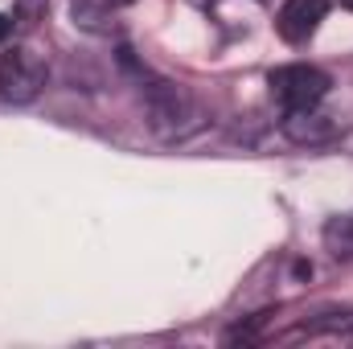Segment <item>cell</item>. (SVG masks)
<instances>
[{
	"label": "cell",
	"instance_id": "cell-1",
	"mask_svg": "<svg viewBox=\"0 0 353 349\" xmlns=\"http://www.w3.org/2000/svg\"><path fill=\"white\" fill-rule=\"evenodd\" d=\"M50 79V66L37 50L29 46H12L0 54V103H12V107H25L33 103Z\"/></svg>",
	"mask_w": 353,
	"mask_h": 349
},
{
	"label": "cell",
	"instance_id": "cell-2",
	"mask_svg": "<svg viewBox=\"0 0 353 349\" xmlns=\"http://www.w3.org/2000/svg\"><path fill=\"white\" fill-rule=\"evenodd\" d=\"M271 94L283 103V107H316L325 94H329V74L321 66H308V62H288V66H275L271 70Z\"/></svg>",
	"mask_w": 353,
	"mask_h": 349
},
{
	"label": "cell",
	"instance_id": "cell-3",
	"mask_svg": "<svg viewBox=\"0 0 353 349\" xmlns=\"http://www.w3.org/2000/svg\"><path fill=\"white\" fill-rule=\"evenodd\" d=\"M283 136H288L292 144L316 148V144L337 140V119L325 115L321 103H316V107H288V111H283Z\"/></svg>",
	"mask_w": 353,
	"mask_h": 349
},
{
	"label": "cell",
	"instance_id": "cell-4",
	"mask_svg": "<svg viewBox=\"0 0 353 349\" xmlns=\"http://www.w3.org/2000/svg\"><path fill=\"white\" fill-rule=\"evenodd\" d=\"M325 12H329V0H283V8L275 17V29L288 46H304L321 29Z\"/></svg>",
	"mask_w": 353,
	"mask_h": 349
},
{
	"label": "cell",
	"instance_id": "cell-5",
	"mask_svg": "<svg viewBox=\"0 0 353 349\" xmlns=\"http://www.w3.org/2000/svg\"><path fill=\"white\" fill-rule=\"evenodd\" d=\"M148 111H152V123L165 128V123H176L189 115V99L173 83H157V87H148Z\"/></svg>",
	"mask_w": 353,
	"mask_h": 349
},
{
	"label": "cell",
	"instance_id": "cell-6",
	"mask_svg": "<svg viewBox=\"0 0 353 349\" xmlns=\"http://www.w3.org/2000/svg\"><path fill=\"white\" fill-rule=\"evenodd\" d=\"M321 333L350 337V341H353V308H325V312H316V321L300 325V329H296V333H288V337H321Z\"/></svg>",
	"mask_w": 353,
	"mask_h": 349
},
{
	"label": "cell",
	"instance_id": "cell-7",
	"mask_svg": "<svg viewBox=\"0 0 353 349\" xmlns=\"http://www.w3.org/2000/svg\"><path fill=\"white\" fill-rule=\"evenodd\" d=\"M321 239H325V251L333 259H353V214L329 218L325 230H321Z\"/></svg>",
	"mask_w": 353,
	"mask_h": 349
},
{
	"label": "cell",
	"instance_id": "cell-8",
	"mask_svg": "<svg viewBox=\"0 0 353 349\" xmlns=\"http://www.w3.org/2000/svg\"><path fill=\"white\" fill-rule=\"evenodd\" d=\"M12 25H17V21H12V17H8V12H0V41H4V37H8V33H12Z\"/></svg>",
	"mask_w": 353,
	"mask_h": 349
},
{
	"label": "cell",
	"instance_id": "cell-9",
	"mask_svg": "<svg viewBox=\"0 0 353 349\" xmlns=\"http://www.w3.org/2000/svg\"><path fill=\"white\" fill-rule=\"evenodd\" d=\"M103 4H111V8H128V4H136V0H103Z\"/></svg>",
	"mask_w": 353,
	"mask_h": 349
},
{
	"label": "cell",
	"instance_id": "cell-10",
	"mask_svg": "<svg viewBox=\"0 0 353 349\" xmlns=\"http://www.w3.org/2000/svg\"><path fill=\"white\" fill-rule=\"evenodd\" d=\"M341 4H345V8H350V12H353V0H341Z\"/></svg>",
	"mask_w": 353,
	"mask_h": 349
}]
</instances>
